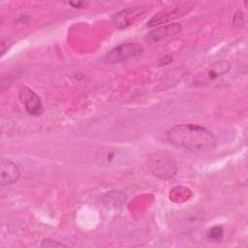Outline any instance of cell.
<instances>
[{
	"mask_svg": "<svg viewBox=\"0 0 248 248\" xmlns=\"http://www.w3.org/2000/svg\"><path fill=\"white\" fill-rule=\"evenodd\" d=\"M143 52V46L137 43H125L111 48L105 56L107 63L113 64L140 56Z\"/></svg>",
	"mask_w": 248,
	"mask_h": 248,
	"instance_id": "3",
	"label": "cell"
},
{
	"mask_svg": "<svg viewBox=\"0 0 248 248\" xmlns=\"http://www.w3.org/2000/svg\"><path fill=\"white\" fill-rule=\"evenodd\" d=\"M8 46V39H2L1 41V55L3 56Z\"/></svg>",
	"mask_w": 248,
	"mask_h": 248,
	"instance_id": "12",
	"label": "cell"
},
{
	"mask_svg": "<svg viewBox=\"0 0 248 248\" xmlns=\"http://www.w3.org/2000/svg\"><path fill=\"white\" fill-rule=\"evenodd\" d=\"M41 246L42 247H61V246H66V245H64L63 243L54 241L52 239H44Z\"/></svg>",
	"mask_w": 248,
	"mask_h": 248,
	"instance_id": "11",
	"label": "cell"
},
{
	"mask_svg": "<svg viewBox=\"0 0 248 248\" xmlns=\"http://www.w3.org/2000/svg\"><path fill=\"white\" fill-rule=\"evenodd\" d=\"M207 238L214 242L220 241L223 238V229L219 226L212 227L207 232Z\"/></svg>",
	"mask_w": 248,
	"mask_h": 248,
	"instance_id": "10",
	"label": "cell"
},
{
	"mask_svg": "<svg viewBox=\"0 0 248 248\" xmlns=\"http://www.w3.org/2000/svg\"><path fill=\"white\" fill-rule=\"evenodd\" d=\"M69 4L72 5V6L75 7V8H83V7H85V6L87 5L86 2H77V3H75V2H69Z\"/></svg>",
	"mask_w": 248,
	"mask_h": 248,
	"instance_id": "13",
	"label": "cell"
},
{
	"mask_svg": "<svg viewBox=\"0 0 248 248\" xmlns=\"http://www.w3.org/2000/svg\"><path fill=\"white\" fill-rule=\"evenodd\" d=\"M181 31V26L178 23L167 24L161 27H158L152 31H150L146 36L145 40L148 43H157L161 40L166 39L167 37L175 35Z\"/></svg>",
	"mask_w": 248,
	"mask_h": 248,
	"instance_id": "9",
	"label": "cell"
},
{
	"mask_svg": "<svg viewBox=\"0 0 248 248\" xmlns=\"http://www.w3.org/2000/svg\"><path fill=\"white\" fill-rule=\"evenodd\" d=\"M19 177L17 165L10 159L1 158L0 160V184L2 186L15 183Z\"/></svg>",
	"mask_w": 248,
	"mask_h": 248,
	"instance_id": "8",
	"label": "cell"
},
{
	"mask_svg": "<svg viewBox=\"0 0 248 248\" xmlns=\"http://www.w3.org/2000/svg\"><path fill=\"white\" fill-rule=\"evenodd\" d=\"M231 68V63L229 61H218L210 65L202 74L196 77L195 82L198 84H205L209 81L214 80L215 78L225 75L229 72Z\"/></svg>",
	"mask_w": 248,
	"mask_h": 248,
	"instance_id": "7",
	"label": "cell"
},
{
	"mask_svg": "<svg viewBox=\"0 0 248 248\" xmlns=\"http://www.w3.org/2000/svg\"><path fill=\"white\" fill-rule=\"evenodd\" d=\"M150 172L160 179H170L177 172L175 160L166 151H157L150 154L146 161Z\"/></svg>",
	"mask_w": 248,
	"mask_h": 248,
	"instance_id": "2",
	"label": "cell"
},
{
	"mask_svg": "<svg viewBox=\"0 0 248 248\" xmlns=\"http://www.w3.org/2000/svg\"><path fill=\"white\" fill-rule=\"evenodd\" d=\"M193 8L192 3H180L173 7L166 8L160 11L157 15H155L148 22L147 27H153L162 23L169 22L174 18L183 16L184 15L188 14Z\"/></svg>",
	"mask_w": 248,
	"mask_h": 248,
	"instance_id": "4",
	"label": "cell"
},
{
	"mask_svg": "<svg viewBox=\"0 0 248 248\" xmlns=\"http://www.w3.org/2000/svg\"><path fill=\"white\" fill-rule=\"evenodd\" d=\"M147 11L148 9L141 7L128 8L126 10L113 14L111 16V21L117 29H125L130 25L134 24V22H136L140 16H143V15Z\"/></svg>",
	"mask_w": 248,
	"mask_h": 248,
	"instance_id": "5",
	"label": "cell"
},
{
	"mask_svg": "<svg viewBox=\"0 0 248 248\" xmlns=\"http://www.w3.org/2000/svg\"><path fill=\"white\" fill-rule=\"evenodd\" d=\"M19 100L29 114L33 116H39L43 113L41 98L29 87H21L19 91Z\"/></svg>",
	"mask_w": 248,
	"mask_h": 248,
	"instance_id": "6",
	"label": "cell"
},
{
	"mask_svg": "<svg viewBox=\"0 0 248 248\" xmlns=\"http://www.w3.org/2000/svg\"><path fill=\"white\" fill-rule=\"evenodd\" d=\"M169 142L191 152H206L215 148L217 139L211 131L196 124H180L168 132Z\"/></svg>",
	"mask_w": 248,
	"mask_h": 248,
	"instance_id": "1",
	"label": "cell"
}]
</instances>
